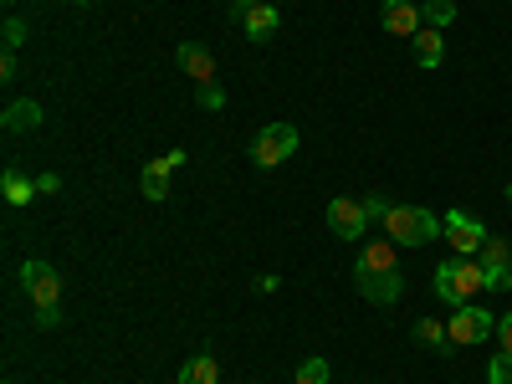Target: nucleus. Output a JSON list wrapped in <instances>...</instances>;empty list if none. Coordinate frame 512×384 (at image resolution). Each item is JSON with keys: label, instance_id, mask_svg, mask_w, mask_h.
Instances as JSON below:
<instances>
[{"label": "nucleus", "instance_id": "8", "mask_svg": "<svg viewBox=\"0 0 512 384\" xmlns=\"http://www.w3.org/2000/svg\"><path fill=\"white\" fill-rule=\"evenodd\" d=\"M21 287H26V297L36 308H57L62 303V277H57L52 262H26L21 267Z\"/></svg>", "mask_w": 512, "mask_h": 384}, {"label": "nucleus", "instance_id": "32", "mask_svg": "<svg viewBox=\"0 0 512 384\" xmlns=\"http://www.w3.org/2000/svg\"><path fill=\"white\" fill-rule=\"evenodd\" d=\"M6 384H11V379H6Z\"/></svg>", "mask_w": 512, "mask_h": 384}, {"label": "nucleus", "instance_id": "15", "mask_svg": "<svg viewBox=\"0 0 512 384\" xmlns=\"http://www.w3.org/2000/svg\"><path fill=\"white\" fill-rule=\"evenodd\" d=\"M410 41H415V62H420V67H431V72H436V67L446 62V36H441L436 26H420Z\"/></svg>", "mask_w": 512, "mask_h": 384}, {"label": "nucleus", "instance_id": "18", "mask_svg": "<svg viewBox=\"0 0 512 384\" xmlns=\"http://www.w3.org/2000/svg\"><path fill=\"white\" fill-rule=\"evenodd\" d=\"M415 344H425V349H446V344H451V333H446L441 318H420V323H415Z\"/></svg>", "mask_w": 512, "mask_h": 384}, {"label": "nucleus", "instance_id": "22", "mask_svg": "<svg viewBox=\"0 0 512 384\" xmlns=\"http://www.w3.org/2000/svg\"><path fill=\"white\" fill-rule=\"evenodd\" d=\"M0 31H6V52H21V41H26V21H21V16H6V26H0Z\"/></svg>", "mask_w": 512, "mask_h": 384}, {"label": "nucleus", "instance_id": "30", "mask_svg": "<svg viewBox=\"0 0 512 384\" xmlns=\"http://www.w3.org/2000/svg\"><path fill=\"white\" fill-rule=\"evenodd\" d=\"M507 205H512V180H507Z\"/></svg>", "mask_w": 512, "mask_h": 384}, {"label": "nucleus", "instance_id": "16", "mask_svg": "<svg viewBox=\"0 0 512 384\" xmlns=\"http://www.w3.org/2000/svg\"><path fill=\"white\" fill-rule=\"evenodd\" d=\"M0 195H6L11 205H31L41 190H36V180H26L16 164H6V175H0Z\"/></svg>", "mask_w": 512, "mask_h": 384}, {"label": "nucleus", "instance_id": "5", "mask_svg": "<svg viewBox=\"0 0 512 384\" xmlns=\"http://www.w3.org/2000/svg\"><path fill=\"white\" fill-rule=\"evenodd\" d=\"M297 154V128L292 123H267L262 134L251 139V164L256 169H277Z\"/></svg>", "mask_w": 512, "mask_h": 384}, {"label": "nucleus", "instance_id": "23", "mask_svg": "<svg viewBox=\"0 0 512 384\" xmlns=\"http://www.w3.org/2000/svg\"><path fill=\"white\" fill-rule=\"evenodd\" d=\"M200 108H210V113H216V108H226V93L216 88V82H210V88H200Z\"/></svg>", "mask_w": 512, "mask_h": 384}, {"label": "nucleus", "instance_id": "1", "mask_svg": "<svg viewBox=\"0 0 512 384\" xmlns=\"http://www.w3.org/2000/svg\"><path fill=\"white\" fill-rule=\"evenodd\" d=\"M354 287L364 303L374 308H390L405 297V272L395 262V241H364L359 246V262H354Z\"/></svg>", "mask_w": 512, "mask_h": 384}, {"label": "nucleus", "instance_id": "7", "mask_svg": "<svg viewBox=\"0 0 512 384\" xmlns=\"http://www.w3.org/2000/svg\"><path fill=\"white\" fill-rule=\"evenodd\" d=\"M477 262L487 272V292H512V241L487 236L482 251H477Z\"/></svg>", "mask_w": 512, "mask_h": 384}, {"label": "nucleus", "instance_id": "6", "mask_svg": "<svg viewBox=\"0 0 512 384\" xmlns=\"http://www.w3.org/2000/svg\"><path fill=\"white\" fill-rule=\"evenodd\" d=\"M328 231H333L338 241H359V236L369 231V210H364V200H354V195H333V200H328Z\"/></svg>", "mask_w": 512, "mask_h": 384}, {"label": "nucleus", "instance_id": "10", "mask_svg": "<svg viewBox=\"0 0 512 384\" xmlns=\"http://www.w3.org/2000/svg\"><path fill=\"white\" fill-rule=\"evenodd\" d=\"M180 67H185V77L195 82V88H210L216 82V57H210V47H200V41H180Z\"/></svg>", "mask_w": 512, "mask_h": 384}, {"label": "nucleus", "instance_id": "9", "mask_svg": "<svg viewBox=\"0 0 512 384\" xmlns=\"http://www.w3.org/2000/svg\"><path fill=\"white\" fill-rule=\"evenodd\" d=\"M487 236H492V231H487L482 221H472L466 210H446V241H451L456 256H477Z\"/></svg>", "mask_w": 512, "mask_h": 384}, {"label": "nucleus", "instance_id": "21", "mask_svg": "<svg viewBox=\"0 0 512 384\" xmlns=\"http://www.w3.org/2000/svg\"><path fill=\"white\" fill-rule=\"evenodd\" d=\"M487 384H512V354H497L487 364Z\"/></svg>", "mask_w": 512, "mask_h": 384}, {"label": "nucleus", "instance_id": "29", "mask_svg": "<svg viewBox=\"0 0 512 384\" xmlns=\"http://www.w3.org/2000/svg\"><path fill=\"white\" fill-rule=\"evenodd\" d=\"M67 6H93V0H67Z\"/></svg>", "mask_w": 512, "mask_h": 384}, {"label": "nucleus", "instance_id": "19", "mask_svg": "<svg viewBox=\"0 0 512 384\" xmlns=\"http://www.w3.org/2000/svg\"><path fill=\"white\" fill-rule=\"evenodd\" d=\"M420 21L436 26V31H446V26L456 21V0H425V6H420Z\"/></svg>", "mask_w": 512, "mask_h": 384}, {"label": "nucleus", "instance_id": "20", "mask_svg": "<svg viewBox=\"0 0 512 384\" xmlns=\"http://www.w3.org/2000/svg\"><path fill=\"white\" fill-rule=\"evenodd\" d=\"M297 384H333L328 359H303V364H297Z\"/></svg>", "mask_w": 512, "mask_h": 384}, {"label": "nucleus", "instance_id": "12", "mask_svg": "<svg viewBox=\"0 0 512 384\" xmlns=\"http://www.w3.org/2000/svg\"><path fill=\"white\" fill-rule=\"evenodd\" d=\"M175 159H169V154H159V159H149L144 164V175H139V185H144V195L159 205V200H169V175H175Z\"/></svg>", "mask_w": 512, "mask_h": 384}, {"label": "nucleus", "instance_id": "25", "mask_svg": "<svg viewBox=\"0 0 512 384\" xmlns=\"http://www.w3.org/2000/svg\"><path fill=\"white\" fill-rule=\"evenodd\" d=\"M497 344H502V354H512V313L497 318Z\"/></svg>", "mask_w": 512, "mask_h": 384}, {"label": "nucleus", "instance_id": "27", "mask_svg": "<svg viewBox=\"0 0 512 384\" xmlns=\"http://www.w3.org/2000/svg\"><path fill=\"white\" fill-rule=\"evenodd\" d=\"M11 77H16V52L0 57V82H11Z\"/></svg>", "mask_w": 512, "mask_h": 384}, {"label": "nucleus", "instance_id": "11", "mask_svg": "<svg viewBox=\"0 0 512 384\" xmlns=\"http://www.w3.org/2000/svg\"><path fill=\"white\" fill-rule=\"evenodd\" d=\"M379 21H384V31H395V36H415V31L425 26L415 0H384V6H379Z\"/></svg>", "mask_w": 512, "mask_h": 384}, {"label": "nucleus", "instance_id": "28", "mask_svg": "<svg viewBox=\"0 0 512 384\" xmlns=\"http://www.w3.org/2000/svg\"><path fill=\"white\" fill-rule=\"evenodd\" d=\"M251 6H262V0H231V21H241Z\"/></svg>", "mask_w": 512, "mask_h": 384}, {"label": "nucleus", "instance_id": "17", "mask_svg": "<svg viewBox=\"0 0 512 384\" xmlns=\"http://www.w3.org/2000/svg\"><path fill=\"white\" fill-rule=\"evenodd\" d=\"M180 384H221V364L210 359V354H195V359H185Z\"/></svg>", "mask_w": 512, "mask_h": 384}, {"label": "nucleus", "instance_id": "4", "mask_svg": "<svg viewBox=\"0 0 512 384\" xmlns=\"http://www.w3.org/2000/svg\"><path fill=\"white\" fill-rule=\"evenodd\" d=\"M446 333H451V344L477 349V344H487V338H497V313H487V308H477V303H461V308L446 318Z\"/></svg>", "mask_w": 512, "mask_h": 384}, {"label": "nucleus", "instance_id": "26", "mask_svg": "<svg viewBox=\"0 0 512 384\" xmlns=\"http://www.w3.org/2000/svg\"><path fill=\"white\" fill-rule=\"evenodd\" d=\"M62 323V308H36V328H57Z\"/></svg>", "mask_w": 512, "mask_h": 384}, {"label": "nucleus", "instance_id": "31", "mask_svg": "<svg viewBox=\"0 0 512 384\" xmlns=\"http://www.w3.org/2000/svg\"><path fill=\"white\" fill-rule=\"evenodd\" d=\"M31 6H36V0H31Z\"/></svg>", "mask_w": 512, "mask_h": 384}, {"label": "nucleus", "instance_id": "3", "mask_svg": "<svg viewBox=\"0 0 512 384\" xmlns=\"http://www.w3.org/2000/svg\"><path fill=\"white\" fill-rule=\"evenodd\" d=\"M384 236L400 241V246H431L436 236H446V221L425 205H390L384 216Z\"/></svg>", "mask_w": 512, "mask_h": 384}, {"label": "nucleus", "instance_id": "14", "mask_svg": "<svg viewBox=\"0 0 512 384\" xmlns=\"http://www.w3.org/2000/svg\"><path fill=\"white\" fill-rule=\"evenodd\" d=\"M41 118H47V113H41V103H36V98H16L6 113H0V123H6V134H36Z\"/></svg>", "mask_w": 512, "mask_h": 384}, {"label": "nucleus", "instance_id": "24", "mask_svg": "<svg viewBox=\"0 0 512 384\" xmlns=\"http://www.w3.org/2000/svg\"><path fill=\"white\" fill-rule=\"evenodd\" d=\"M364 210H369V221H384V216H390V200H384V195H364Z\"/></svg>", "mask_w": 512, "mask_h": 384}, {"label": "nucleus", "instance_id": "13", "mask_svg": "<svg viewBox=\"0 0 512 384\" xmlns=\"http://www.w3.org/2000/svg\"><path fill=\"white\" fill-rule=\"evenodd\" d=\"M277 26H282V16H277V6H272V0H262V6H251V11L241 16V31H246V41H272V36H277Z\"/></svg>", "mask_w": 512, "mask_h": 384}, {"label": "nucleus", "instance_id": "2", "mask_svg": "<svg viewBox=\"0 0 512 384\" xmlns=\"http://www.w3.org/2000/svg\"><path fill=\"white\" fill-rule=\"evenodd\" d=\"M431 292L446 308L477 303V292H487V272H482V262H472V256H456V262H441L431 272Z\"/></svg>", "mask_w": 512, "mask_h": 384}]
</instances>
